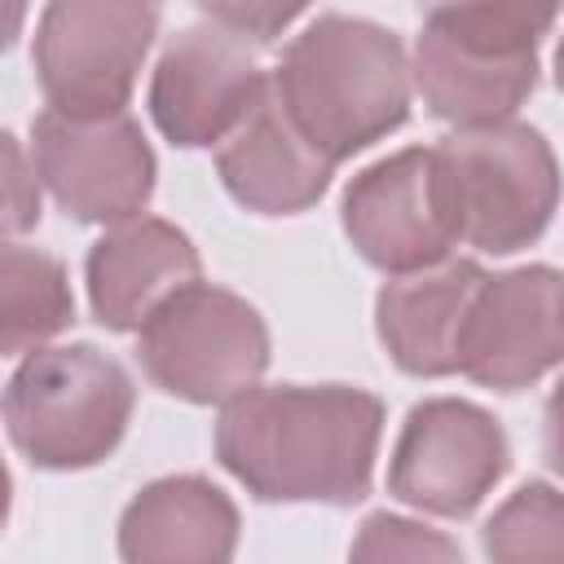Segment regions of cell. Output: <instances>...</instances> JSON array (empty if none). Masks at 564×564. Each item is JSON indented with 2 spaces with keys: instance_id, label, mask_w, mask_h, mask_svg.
Wrapping results in <instances>:
<instances>
[{
  "instance_id": "13",
  "label": "cell",
  "mask_w": 564,
  "mask_h": 564,
  "mask_svg": "<svg viewBox=\"0 0 564 564\" xmlns=\"http://www.w3.org/2000/svg\"><path fill=\"white\" fill-rule=\"evenodd\" d=\"M485 269L476 260H441L414 273H392L375 300V330L397 370L414 379L458 375V339Z\"/></svg>"
},
{
  "instance_id": "14",
  "label": "cell",
  "mask_w": 564,
  "mask_h": 564,
  "mask_svg": "<svg viewBox=\"0 0 564 564\" xmlns=\"http://www.w3.org/2000/svg\"><path fill=\"white\" fill-rule=\"evenodd\" d=\"M198 269V251L176 225L154 216L119 220L88 247L84 260L93 317L106 330H137L145 313L176 286L194 282Z\"/></svg>"
},
{
  "instance_id": "23",
  "label": "cell",
  "mask_w": 564,
  "mask_h": 564,
  "mask_svg": "<svg viewBox=\"0 0 564 564\" xmlns=\"http://www.w3.org/2000/svg\"><path fill=\"white\" fill-rule=\"evenodd\" d=\"M26 22V0H0V53L22 35Z\"/></svg>"
},
{
  "instance_id": "11",
  "label": "cell",
  "mask_w": 564,
  "mask_h": 564,
  "mask_svg": "<svg viewBox=\"0 0 564 564\" xmlns=\"http://www.w3.org/2000/svg\"><path fill=\"white\" fill-rule=\"evenodd\" d=\"M560 361V273L551 264H524L511 273H485L471 295L458 375L494 392H520Z\"/></svg>"
},
{
  "instance_id": "2",
  "label": "cell",
  "mask_w": 564,
  "mask_h": 564,
  "mask_svg": "<svg viewBox=\"0 0 564 564\" xmlns=\"http://www.w3.org/2000/svg\"><path fill=\"white\" fill-rule=\"evenodd\" d=\"M269 84L300 137L330 163L370 150L410 115L405 48L397 31L366 18H317L286 44Z\"/></svg>"
},
{
  "instance_id": "16",
  "label": "cell",
  "mask_w": 564,
  "mask_h": 564,
  "mask_svg": "<svg viewBox=\"0 0 564 564\" xmlns=\"http://www.w3.org/2000/svg\"><path fill=\"white\" fill-rule=\"evenodd\" d=\"M538 53L529 57H494L476 48H458L441 35L419 31L410 84L423 106L454 128H485L511 119L538 88Z\"/></svg>"
},
{
  "instance_id": "21",
  "label": "cell",
  "mask_w": 564,
  "mask_h": 564,
  "mask_svg": "<svg viewBox=\"0 0 564 564\" xmlns=\"http://www.w3.org/2000/svg\"><path fill=\"white\" fill-rule=\"evenodd\" d=\"M40 225V176L22 141L0 128V238Z\"/></svg>"
},
{
  "instance_id": "6",
  "label": "cell",
  "mask_w": 564,
  "mask_h": 564,
  "mask_svg": "<svg viewBox=\"0 0 564 564\" xmlns=\"http://www.w3.org/2000/svg\"><path fill=\"white\" fill-rule=\"evenodd\" d=\"M154 31L159 0H48L31 48L48 110L79 119L123 110Z\"/></svg>"
},
{
  "instance_id": "19",
  "label": "cell",
  "mask_w": 564,
  "mask_h": 564,
  "mask_svg": "<svg viewBox=\"0 0 564 564\" xmlns=\"http://www.w3.org/2000/svg\"><path fill=\"white\" fill-rule=\"evenodd\" d=\"M564 546V507L555 485L529 480L520 485L485 524V555L494 560H538L560 555Z\"/></svg>"
},
{
  "instance_id": "22",
  "label": "cell",
  "mask_w": 564,
  "mask_h": 564,
  "mask_svg": "<svg viewBox=\"0 0 564 564\" xmlns=\"http://www.w3.org/2000/svg\"><path fill=\"white\" fill-rule=\"evenodd\" d=\"M216 26H225L238 40H256L269 44L278 40L304 9L308 0H194Z\"/></svg>"
},
{
  "instance_id": "7",
  "label": "cell",
  "mask_w": 564,
  "mask_h": 564,
  "mask_svg": "<svg viewBox=\"0 0 564 564\" xmlns=\"http://www.w3.org/2000/svg\"><path fill=\"white\" fill-rule=\"evenodd\" d=\"M31 154L57 207L88 225L132 220L154 194V150L123 110L93 119L44 110L31 123Z\"/></svg>"
},
{
  "instance_id": "15",
  "label": "cell",
  "mask_w": 564,
  "mask_h": 564,
  "mask_svg": "<svg viewBox=\"0 0 564 564\" xmlns=\"http://www.w3.org/2000/svg\"><path fill=\"white\" fill-rule=\"evenodd\" d=\"M238 546V507L203 476H163L119 516V555L132 564H220Z\"/></svg>"
},
{
  "instance_id": "8",
  "label": "cell",
  "mask_w": 564,
  "mask_h": 564,
  "mask_svg": "<svg viewBox=\"0 0 564 564\" xmlns=\"http://www.w3.org/2000/svg\"><path fill=\"white\" fill-rule=\"evenodd\" d=\"M352 251L383 273H414L449 260L458 247L436 145L397 150L361 167L339 203Z\"/></svg>"
},
{
  "instance_id": "24",
  "label": "cell",
  "mask_w": 564,
  "mask_h": 564,
  "mask_svg": "<svg viewBox=\"0 0 564 564\" xmlns=\"http://www.w3.org/2000/svg\"><path fill=\"white\" fill-rule=\"evenodd\" d=\"M9 494H13V485H9V467H4V458H0V529H4V520H9Z\"/></svg>"
},
{
  "instance_id": "17",
  "label": "cell",
  "mask_w": 564,
  "mask_h": 564,
  "mask_svg": "<svg viewBox=\"0 0 564 564\" xmlns=\"http://www.w3.org/2000/svg\"><path fill=\"white\" fill-rule=\"evenodd\" d=\"M75 322L70 278L57 256L0 242V357L31 352Z\"/></svg>"
},
{
  "instance_id": "18",
  "label": "cell",
  "mask_w": 564,
  "mask_h": 564,
  "mask_svg": "<svg viewBox=\"0 0 564 564\" xmlns=\"http://www.w3.org/2000/svg\"><path fill=\"white\" fill-rule=\"evenodd\" d=\"M423 31L494 57H529L555 26L560 0H414Z\"/></svg>"
},
{
  "instance_id": "12",
  "label": "cell",
  "mask_w": 564,
  "mask_h": 564,
  "mask_svg": "<svg viewBox=\"0 0 564 564\" xmlns=\"http://www.w3.org/2000/svg\"><path fill=\"white\" fill-rule=\"evenodd\" d=\"M216 172L234 203L256 216H295L308 212L326 189L335 163L317 154L300 128L286 119L273 84L264 79L251 110L216 150Z\"/></svg>"
},
{
  "instance_id": "20",
  "label": "cell",
  "mask_w": 564,
  "mask_h": 564,
  "mask_svg": "<svg viewBox=\"0 0 564 564\" xmlns=\"http://www.w3.org/2000/svg\"><path fill=\"white\" fill-rule=\"evenodd\" d=\"M352 555L357 560H458V542H449L414 520L379 511L361 524Z\"/></svg>"
},
{
  "instance_id": "4",
  "label": "cell",
  "mask_w": 564,
  "mask_h": 564,
  "mask_svg": "<svg viewBox=\"0 0 564 564\" xmlns=\"http://www.w3.org/2000/svg\"><path fill=\"white\" fill-rule=\"evenodd\" d=\"M436 159L458 242L511 256L546 234L560 198V167L538 128L516 119L458 128L436 145Z\"/></svg>"
},
{
  "instance_id": "3",
  "label": "cell",
  "mask_w": 564,
  "mask_h": 564,
  "mask_svg": "<svg viewBox=\"0 0 564 564\" xmlns=\"http://www.w3.org/2000/svg\"><path fill=\"white\" fill-rule=\"evenodd\" d=\"M137 388L93 344L31 348L4 383V427L18 454L44 471L97 467L128 432Z\"/></svg>"
},
{
  "instance_id": "5",
  "label": "cell",
  "mask_w": 564,
  "mask_h": 564,
  "mask_svg": "<svg viewBox=\"0 0 564 564\" xmlns=\"http://www.w3.org/2000/svg\"><path fill=\"white\" fill-rule=\"evenodd\" d=\"M137 361L154 388L189 405H225L269 366L264 317L203 278L176 286L137 326Z\"/></svg>"
},
{
  "instance_id": "9",
  "label": "cell",
  "mask_w": 564,
  "mask_h": 564,
  "mask_svg": "<svg viewBox=\"0 0 564 564\" xmlns=\"http://www.w3.org/2000/svg\"><path fill=\"white\" fill-rule=\"evenodd\" d=\"M511 449L498 419L458 397H432L405 414L388 463V494L414 511L463 520L507 476Z\"/></svg>"
},
{
  "instance_id": "10",
  "label": "cell",
  "mask_w": 564,
  "mask_h": 564,
  "mask_svg": "<svg viewBox=\"0 0 564 564\" xmlns=\"http://www.w3.org/2000/svg\"><path fill=\"white\" fill-rule=\"evenodd\" d=\"M264 79L269 75L260 70L247 40L229 35L216 22L185 26L167 40L150 79L154 128L181 150L220 145L251 110Z\"/></svg>"
},
{
  "instance_id": "1",
  "label": "cell",
  "mask_w": 564,
  "mask_h": 564,
  "mask_svg": "<svg viewBox=\"0 0 564 564\" xmlns=\"http://www.w3.org/2000/svg\"><path fill=\"white\" fill-rule=\"evenodd\" d=\"M383 401L348 383L247 388L220 405L216 458L260 502L352 507L370 494Z\"/></svg>"
}]
</instances>
